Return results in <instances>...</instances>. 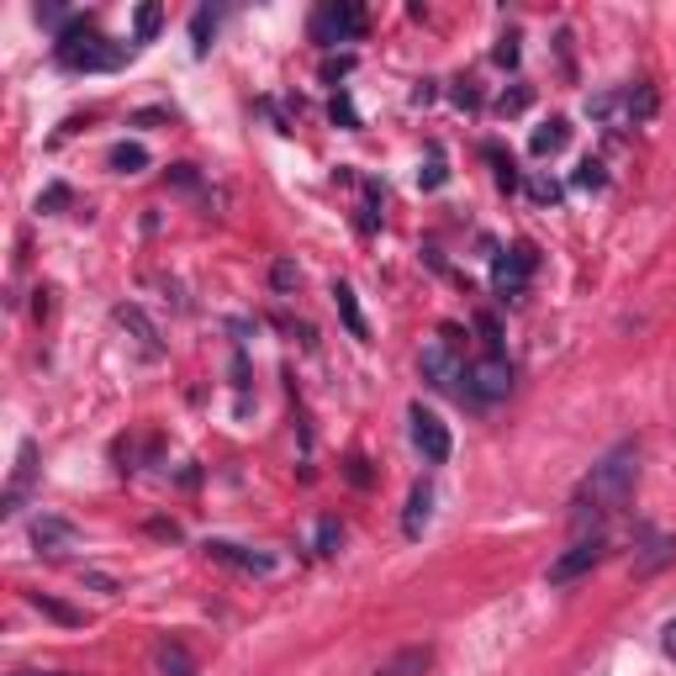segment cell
Masks as SVG:
<instances>
[{
  "label": "cell",
  "instance_id": "obj_15",
  "mask_svg": "<svg viewBox=\"0 0 676 676\" xmlns=\"http://www.w3.org/2000/svg\"><path fill=\"white\" fill-rule=\"evenodd\" d=\"M565 144H571V122H565V117H550L529 138V153H534V159H550V153H560Z\"/></svg>",
  "mask_w": 676,
  "mask_h": 676
},
{
  "label": "cell",
  "instance_id": "obj_25",
  "mask_svg": "<svg viewBox=\"0 0 676 676\" xmlns=\"http://www.w3.org/2000/svg\"><path fill=\"white\" fill-rule=\"evenodd\" d=\"M486 159L497 164V185H502V191H513V185H518V170H513V159H507L497 144H486Z\"/></svg>",
  "mask_w": 676,
  "mask_h": 676
},
{
  "label": "cell",
  "instance_id": "obj_28",
  "mask_svg": "<svg viewBox=\"0 0 676 676\" xmlns=\"http://www.w3.org/2000/svg\"><path fill=\"white\" fill-rule=\"evenodd\" d=\"M296 280H301V275H296L291 260H275V270H270V286H275V291H291Z\"/></svg>",
  "mask_w": 676,
  "mask_h": 676
},
{
  "label": "cell",
  "instance_id": "obj_5",
  "mask_svg": "<svg viewBox=\"0 0 676 676\" xmlns=\"http://www.w3.org/2000/svg\"><path fill=\"white\" fill-rule=\"evenodd\" d=\"M417 365H423V381L428 386H439V391H449V397L466 402V370H471V365L455 354V328H444V339L439 344H428Z\"/></svg>",
  "mask_w": 676,
  "mask_h": 676
},
{
  "label": "cell",
  "instance_id": "obj_31",
  "mask_svg": "<svg viewBox=\"0 0 676 676\" xmlns=\"http://www.w3.org/2000/svg\"><path fill=\"white\" fill-rule=\"evenodd\" d=\"M333 122H344V127H359V117H354V106H350V95H339V101H333Z\"/></svg>",
  "mask_w": 676,
  "mask_h": 676
},
{
  "label": "cell",
  "instance_id": "obj_4",
  "mask_svg": "<svg viewBox=\"0 0 676 676\" xmlns=\"http://www.w3.org/2000/svg\"><path fill=\"white\" fill-rule=\"evenodd\" d=\"M354 37H365V5H354V0H323L312 11V43L318 48H339V43H354Z\"/></svg>",
  "mask_w": 676,
  "mask_h": 676
},
{
  "label": "cell",
  "instance_id": "obj_8",
  "mask_svg": "<svg viewBox=\"0 0 676 676\" xmlns=\"http://www.w3.org/2000/svg\"><path fill=\"white\" fill-rule=\"evenodd\" d=\"M534 270H539L534 243H513L507 254H497V265H492V286H497V296L518 301V296L529 291V275H534Z\"/></svg>",
  "mask_w": 676,
  "mask_h": 676
},
{
  "label": "cell",
  "instance_id": "obj_33",
  "mask_svg": "<svg viewBox=\"0 0 676 676\" xmlns=\"http://www.w3.org/2000/svg\"><path fill=\"white\" fill-rule=\"evenodd\" d=\"M497 64H507V69L518 64V37H502L497 43Z\"/></svg>",
  "mask_w": 676,
  "mask_h": 676
},
{
  "label": "cell",
  "instance_id": "obj_13",
  "mask_svg": "<svg viewBox=\"0 0 676 676\" xmlns=\"http://www.w3.org/2000/svg\"><path fill=\"white\" fill-rule=\"evenodd\" d=\"M32 539H37V550H43V555H64L80 534H75V524H64V518H48V513H43V518L32 524Z\"/></svg>",
  "mask_w": 676,
  "mask_h": 676
},
{
  "label": "cell",
  "instance_id": "obj_16",
  "mask_svg": "<svg viewBox=\"0 0 676 676\" xmlns=\"http://www.w3.org/2000/svg\"><path fill=\"white\" fill-rule=\"evenodd\" d=\"M333 307H339V318H344V328H350L359 344H370V328H365V318H359V301H354V286H333Z\"/></svg>",
  "mask_w": 676,
  "mask_h": 676
},
{
  "label": "cell",
  "instance_id": "obj_9",
  "mask_svg": "<svg viewBox=\"0 0 676 676\" xmlns=\"http://www.w3.org/2000/svg\"><path fill=\"white\" fill-rule=\"evenodd\" d=\"M412 444H417V455L428 460V466H444L449 455H455V439H449V428H444L439 412H428L423 402H412Z\"/></svg>",
  "mask_w": 676,
  "mask_h": 676
},
{
  "label": "cell",
  "instance_id": "obj_35",
  "mask_svg": "<svg viewBox=\"0 0 676 676\" xmlns=\"http://www.w3.org/2000/svg\"><path fill=\"white\" fill-rule=\"evenodd\" d=\"M350 481H354V486H370V471H365V460H359V455L350 460Z\"/></svg>",
  "mask_w": 676,
  "mask_h": 676
},
{
  "label": "cell",
  "instance_id": "obj_22",
  "mask_svg": "<svg viewBox=\"0 0 676 676\" xmlns=\"http://www.w3.org/2000/svg\"><path fill=\"white\" fill-rule=\"evenodd\" d=\"M672 555H676V545H672V539L650 534V539H645V555H640V571H655V565H666Z\"/></svg>",
  "mask_w": 676,
  "mask_h": 676
},
{
  "label": "cell",
  "instance_id": "obj_6",
  "mask_svg": "<svg viewBox=\"0 0 676 676\" xmlns=\"http://www.w3.org/2000/svg\"><path fill=\"white\" fill-rule=\"evenodd\" d=\"M507 391H513V365H507L502 354H486L481 365L466 370V402H471V408H486V402H497Z\"/></svg>",
  "mask_w": 676,
  "mask_h": 676
},
{
  "label": "cell",
  "instance_id": "obj_20",
  "mask_svg": "<svg viewBox=\"0 0 676 676\" xmlns=\"http://www.w3.org/2000/svg\"><path fill=\"white\" fill-rule=\"evenodd\" d=\"M117 323H122V328H133V333L144 339V350H148V354H159V328L148 323L138 307H117Z\"/></svg>",
  "mask_w": 676,
  "mask_h": 676
},
{
  "label": "cell",
  "instance_id": "obj_38",
  "mask_svg": "<svg viewBox=\"0 0 676 676\" xmlns=\"http://www.w3.org/2000/svg\"><path fill=\"white\" fill-rule=\"evenodd\" d=\"M22 676H37V672H22Z\"/></svg>",
  "mask_w": 676,
  "mask_h": 676
},
{
  "label": "cell",
  "instance_id": "obj_36",
  "mask_svg": "<svg viewBox=\"0 0 676 676\" xmlns=\"http://www.w3.org/2000/svg\"><path fill=\"white\" fill-rule=\"evenodd\" d=\"M661 645H666V655L676 661V618H666V629H661Z\"/></svg>",
  "mask_w": 676,
  "mask_h": 676
},
{
  "label": "cell",
  "instance_id": "obj_7",
  "mask_svg": "<svg viewBox=\"0 0 676 676\" xmlns=\"http://www.w3.org/2000/svg\"><path fill=\"white\" fill-rule=\"evenodd\" d=\"M603 555H608V539H603V534H582V539H576V545L550 565V587H571V582H582L587 571L603 565Z\"/></svg>",
  "mask_w": 676,
  "mask_h": 676
},
{
  "label": "cell",
  "instance_id": "obj_12",
  "mask_svg": "<svg viewBox=\"0 0 676 676\" xmlns=\"http://www.w3.org/2000/svg\"><path fill=\"white\" fill-rule=\"evenodd\" d=\"M428 666H434V650H428V645H408V650H397L391 661H381L370 676H428Z\"/></svg>",
  "mask_w": 676,
  "mask_h": 676
},
{
  "label": "cell",
  "instance_id": "obj_11",
  "mask_svg": "<svg viewBox=\"0 0 676 676\" xmlns=\"http://www.w3.org/2000/svg\"><path fill=\"white\" fill-rule=\"evenodd\" d=\"M206 555L217 560V565H233V571H243V576H265V571H275V560H270V555H254V550L228 545V539H211V545H206Z\"/></svg>",
  "mask_w": 676,
  "mask_h": 676
},
{
  "label": "cell",
  "instance_id": "obj_37",
  "mask_svg": "<svg viewBox=\"0 0 676 676\" xmlns=\"http://www.w3.org/2000/svg\"><path fill=\"white\" fill-rule=\"evenodd\" d=\"M148 529L159 534V539H180V529H175V524H164V518H153V524H148Z\"/></svg>",
  "mask_w": 676,
  "mask_h": 676
},
{
  "label": "cell",
  "instance_id": "obj_19",
  "mask_svg": "<svg viewBox=\"0 0 676 676\" xmlns=\"http://www.w3.org/2000/svg\"><path fill=\"white\" fill-rule=\"evenodd\" d=\"M211 32H217V11H211V5H202V11L191 16V48H196V59H206V54H211Z\"/></svg>",
  "mask_w": 676,
  "mask_h": 676
},
{
  "label": "cell",
  "instance_id": "obj_26",
  "mask_svg": "<svg viewBox=\"0 0 676 676\" xmlns=\"http://www.w3.org/2000/svg\"><path fill=\"white\" fill-rule=\"evenodd\" d=\"M529 101H534V95H529V85H513V90H502L497 112H502V117H518V112H524Z\"/></svg>",
  "mask_w": 676,
  "mask_h": 676
},
{
  "label": "cell",
  "instance_id": "obj_32",
  "mask_svg": "<svg viewBox=\"0 0 676 676\" xmlns=\"http://www.w3.org/2000/svg\"><path fill=\"white\" fill-rule=\"evenodd\" d=\"M529 191H534V202H560V185H555V180H534Z\"/></svg>",
  "mask_w": 676,
  "mask_h": 676
},
{
  "label": "cell",
  "instance_id": "obj_21",
  "mask_svg": "<svg viewBox=\"0 0 676 676\" xmlns=\"http://www.w3.org/2000/svg\"><path fill=\"white\" fill-rule=\"evenodd\" d=\"M159 27H164V5H153V0H148V5H138V16H133V37H138V43H148Z\"/></svg>",
  "mask_w": 676,
  "mask_h": 676
},
{
  "label": "cell",
  "instance_id": "obj_34",
  "mask_svg": "<svg viewBox=\"0 0 676 676\" xmlns=\"http://www.w3.org/2000/svg\"><path fill=\"white\" fill-rule=\"evenodd\" d=\"M576 185H603V164H582V175H576Z\"/></svg>",
  "mask_w": 676,
  "mask_h": 676
},
{
  "label": "cell",
  "instance_id": "obj_24",
  "mask_svg": "<svg viewBox=\"0 0 676 676\" xmlns=\"http://www.w3.org/2000/svg\"><path fill=\"white\" fill-rule=\"evenodd\" d=\"M32 608H43L48 618H59V623H85V614H75V608H64L54 597H43V592H32Z\"/></svg>",
  "mask_w": 676,
  "mask_h": 676
},
{
  "label": "cell",
  "instance_id": "obj_23",
  "mask_svg": "<svg viewBox=\"0 0 676 676\" xmlns=\"http://www.w3.org/2000/svg\"><path fill=\"white\" fill-rule=\"evenodd\" d=\"M444 175H449V170H444V153H439V148H434V153H428V164L417 170V185H423V191H439V185H444Z\"/></svg>",
  "mask_w": 676,
  "mask_h": 676
},
{
  "label": "cell",
  "instance_id": "obj_17",
  "mask_svg": "<svg viewBox=\"0 0 676 676\" xmlns=\"http://www.w3.org/2000/svg\"><path fill=\"white\" fill-rule=\"evenodd\" d=\"M106 164H112L117 175H138V170H148V148L144 144H112Z\"/></svg>",
  "mask_w": 676,
  "mask_h": 676
},
{
  "label": "cell",
  "instance_id": "obj_29",
  "mask_svg": "<svg viewBox=\"0 0 676 676\" xmlns=\"http://www.w3.org/2000/svg\"><path fill=\"white\" fill-rule=\"evenodd\" d=\"M59 206H69V185H48L37 196V211H59Z\"/></svg>",
  "mask_w": 676,
  "mask_h": 676
},
{
  "label": "cell",
  "instance_id": "obj_14",
  "mask_svg": "<svg viewBox=\"0 0 676 676\" xmlns=\"http://www.w3.org/2000/svg\"><path fill=\"white\" fill-rule=\"evenodd\" d=\"M428 513H434V492L417 481V486H412V497H408V513H402V534H408V539H423V529H428Z\"/></svg>",
  "mask_w": 676,
  "mask_h": 676
},
{
  "label": "cell",
  "instance_id": "obj_10",
  "mask_svg": "<svg viewBox=\"0 0 676 676\" xmlns=\"http://www.w3.org/2000/svg\"><path fill=\"white\" fill-rule=\"evenodd\" d=\"M32 476H37V444L32 439H22V449H16V476H11V486H5V518L11 513H22V502H27V492H32Z\"/></svg>",
  "mask_w": 676,
  "mask_h": 676
},
{
  "label": "cell",
  "instance_id": "obj_30",
  "mask_svg": "<svg viewBox=\"0 0 676 676\" xmlns=\"http://www.w3.org/2000/svg\"><path fill=\"white\" fill-rule=\"evenodd\" d=\"M339 539H344V529H339L333 518H323V524H318V545H323V555H333V550H339Z\"/></svg>",
  "mask_w": 676,
  "mask_h": 676
},
{
  "label": "cell",
  "instance_id": "obj_27",
  "mask_svg": "<svg viewBox=\"0 0 676 676\" xmlns=\"http://www.w3.org/2000/svg\"><path fill=\"white\" fill-rule=\"evenodd\" d=\"M476 333L486 339V350H492V354H502V328H497V318H492V312H476Z\"/></svg>",
  "mask_w": 676,
  "mask_h": 676
},
{
  "label": "cell",
  "instance_id": "obj_18",
  "mask_svg": "<svg viewBox=\"0 0 676 676\" xmlns=\"http://www.w3.org/2000/svg\"><path fill=\"white\" fill-rule=\"evenodd\" d=\"M159 672L164 676H196V661H191V650L180 645V640H164V645H159Z\"/></svg>",
  "mask_w": 676,
  "mask_h": 676
},
{
  "label": "cell",
  "instance_id": "obj_1",
  "mask_svg": "<svg viewBox=\"0 0 676 676\" xmlns=\"http://www.w3.org/2000/svg\"><path fill=\"white\" fill-rule=\"evenodd\" d=\"M634 486H640V444H618V449H608L597 466H592V476L576 486V513H571V524L582 534H603V524L614 518L623 502L634 497Z\"/></svg>",
  "mask_w": 676,
  "mask_h": 676
},
{
  "label": "cell",
  "instance_id": "obj_2",
  "mask_svg": "<svg viewBox=\"0 0 676 676\" xmlns=\"http://www.w3.org/2000/svg\"><path fill=\"white\" fill-rule=\"evenodd\" d=\"M54 59L64 64V69H117L122 64V48L117 43H106L101 32L90 27V22H75V27L59 32V43H54Z\"/></svg>",
  "mask_w": 676,
  "mask_h": 676
},
{
  "label": "cell",
  "instance_id": "obj_3",
  "mask_svg": "<svg viewBox=\"0 0 676 676\" xmlns=\"http://www.w3.org/2000/svg\"><path fill=\"white\" fill-rule=\"evenodd\" d=\"M587 117L603 122V127H640V122L655 117V90L650 85H623V90H603V95H592L587 101Z\"/></svg>",
  "mask_w": 676,
  "mask_h": 676
}]
</instances>
